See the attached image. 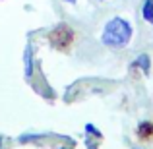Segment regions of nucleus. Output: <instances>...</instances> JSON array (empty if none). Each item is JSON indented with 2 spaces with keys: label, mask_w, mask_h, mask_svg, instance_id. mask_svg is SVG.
I'll return each mask as SVG.
<instances>
[{
  "label": "nucleus",
  "mask_w": 153,
  "mask_h": 149,
  "mask_svg": "<svg viewBox=\"0 0 153 149\" xmlns=\"http://www.w3.org/2000/svg\"><path fill=\"white\" fill-rule=\"evenodd\" d=\"M103 43L107 47L112 49H120V47H126L132 39V27L126 19L122 18H112L111 21L105 25L103 31Z\"/></svg>",
  "instance_id": "obj_1"
},
{
  "label": "nucleus",
  "mask_w": 153,
  "mask_h": 149,
  "mask_svg": "<svg viewBox=\"0 0 153 149\" xmlns=\"http://www.w3.org/2000/svg\"><path fill=\"white\" fill-rule=\"evenodd\" d=\"M49 41H51V45L54 47V49L64 50V49H68V47L72 45V41H74V31H72L66 23H60V25H56L49 33Z\"/></svg>",
  "instance_id": "obj_2"
},
{
  "label": "nucleus",
  "mask_w": 153,
  "mask_h": 149,
  "mask_svg": "<svg viewBox=\"0 0 153 149\" xmlns=\"http://www.w3.org/2000/svg\"><path fill=\"white\" fill-rule=\"evenodd\" d=\"M138 136L142 139H153V124L151 122H142L138 126Z\"/></svg>",
  "instance_id": "obj_3"
},
{
  "label": "nucleus",
  "mask_w": 153,
  "mask_h": 149,
  "mask_svg": "<svg viewBox=\"0 0 153 149\" xmlns=\"http://www.w3.org/2000/svg\"><path fill=\"white\" fill-rule=\"evenodd\" d=\"M142 14H143V19H146V21L153 23V0H146Z\"/></svg>",
  "instance_id": "obj_4"
},
{
  "label": "nucleus",
  "mask_w": 153,
  "mask_h": 149,
  "mask_svg": "<svg viewBox=\"0 0 153 149\" xmlns=\"http://www.w3.org/2000/svg\"><path fill=\"white\" fill-rule=\"evenodd\" d=\"M136 66H140V68H143V72H149V56H146V54H142L138 60H136Z\"/></svg>",
  "instance_id": "obj_5"
},
{
  "label": "nucleus",
  "mask_w": 153,
  "mask_h": 149,
  "mask_svg": "<svg viewBox=\"0 0 153 149\" xmlns=\"http://www.w3.org/2000/svg\"><path fill=\"white\" fill-rule=\"evenodd\" d=\"M66 2H70V4H74V2H76V0H66Z\"/></svg>",
  "instance_id": "obj_6"
},
{
  "label": "nucleus",
  "mask_w": 153,
  "mask_h": 149,
  "mask_svg": "<svg viewBox=\"0 0 153 149\" xmlns=\"http://www.w3.org/2000/svg\"><path fill=\"white\" fill-rule=\"evenodd\" d=\"M0 145H2V138H0Z\"/></svg>",
  "instance_id": "obj_7"
}]
</instances>
